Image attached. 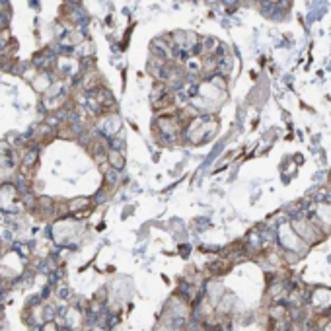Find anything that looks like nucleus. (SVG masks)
<instances>
[{
  "mask_svg": "<svg viewBox=\"0 0 331 331\" xmlns=\"http://www.w3.org/2000/svg\"><path fill=\"white\" fill-rule=\"evenodd\" d=\"M108 164H110V167H113V169H119V171H121L127 162H125L121 150H113V148H110V150H108Z\"/></svg>",
  "mask_w": 331,
  "mask_h": 331,
  "instance_id": "1",
  "label": "nucleus"
}]
</instances>
